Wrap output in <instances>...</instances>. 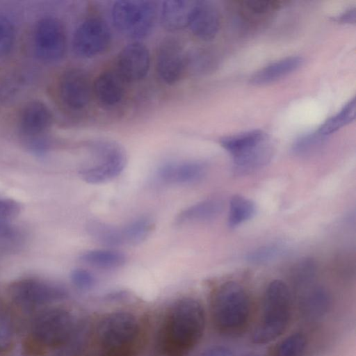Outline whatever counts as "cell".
<instances>
[{"mask_svg": "<svg viewBox=\"0 0 356 356\" xmlns=\"http://www.w3.org/2000/svg\"><path fill=\"white\" fill-rule=\"evenodd\" d=\"M206 314L195 298L182 297L166 309L157 332L156 347L160 356H188L201 341Z\"/></svg>", "mask_w": 356, "mask_h": 356, "instance_id": "cell-1", "label": "cell"}, {"mask_svg": "<svg viewBox=\"0 0 356 356\" xmlns=\"http://www.w3.org/2000/svg\"><path fill=\"white\" fill-rule=\"evenodd\" d=\"M142 321L129 311H115L100 317L88 330L87 344L122 356H138L145 339Z\"/></svg>", "mask_w": 356, "mask_h": 356, "instance_id": "cell-2", "label": "cell"}, {"mask_svg": "<svg viewBox=\"0 0 356 356\" xmlns=\"http://www.w3.org/2000/svg\"><path fill=\"white\" fill-rule=\"evenodd\" d=\"M78 323L69 309L49 307L26 324L21 343L23 356H47L64 347L73 336Z\"/></svg>", "mask_w": 356, "mask_h": 356, "instance_id": "cell-3", "label": "cell"}, {"mask_svg": "<svg viewBox=\"0 0 356 356\" xmlns=\"http://www.w3.org/2000/svg\"><path fill=\"white\" fill-rule=\"evenodd\" d=\"M252 305L245 288L234 281L220 284L213 293L209 314L213 330L225 337H237L250 325Z\"/></svg>", "mask_w": 356, "mask_h": 356, "instance_id": "cell-4", "label": "cell"}, {"mask_svg": "<svg viewBox=\"0 0 356 356\" xmlns=\"http://www.w3.org/2000/svg\"><path fill=\"white\" fill-rule=\"evenodd\" d=\"M291 313L289 286L280 280L271 281L264 293L259 318L252 333V343L263 345L279 338L286 330Z\"/></svg>", "mask_w": 356, "mask_h": 356, "instance_id": "cell-5", "label": "cell"}, {"mask_svg": "<svg viewBox=\"0 0 356 356\" xmlns=\"http://www.w3.org/2000/svg\"><path fill=\"white\" fill-rule=\"evenodd\" d=\"M9 304L18 324L27 323L37 314L67 296L65 290L43 280L26 277L13 282L8 286Z\"/></svg>", "mask_w": 356, "mask_h": 356, "instance_id": "cell-6", "label": "cell"}, {"mask_svg": "<svg viewBox=\"0 0 356 356\" xmlns=\"http://www.w3.org/2000/svg\"><path fill=\"white\" fill-rule=\"evenodd\" d=\"M156 6L145 0H120L111 10L113 23L126 37L140 39L152 30L156 20Z\"/></svg>", "mask_w": 356, "mask_h": 356, "instance_id": "cell-7", "label": "cell"}, {"mask_svg": "<svg viewBox=\"0 0 356 356\" xmlns=\"http://www.w3.org/2000/svg\"><path fill=\"white\" fill-rule=\"evenodd\" d=\"M92 163L79 171L81 178L91 184H102L120 175L126 165L122 147L109 141H97L90 145Z\"/></svg>", "mask_w": 356, "mask_h": 356, "instance_id": "cell-8", "label": "cell"}, {"mask_svg": "<svg viewBox=\"0 0 356 356\" xmlns=\"http://www.w3.org/2000/svg\"><path fill=\"white\" fill-rule=\"evenodd\" d=\"M33 46L42 60H59L66 51L67 41L64 26L59 19L48 16L40 19L33 32Z\"/></svg>", "mask_w": 356, "mask_h": 356, "instance_id": "cell-9", "label": "cell"}, {"mask_svg": "<svg viewBox=\"0 0 356 356\" xmlns=\"http://www.w3.org/2000/svg\"><path fill=\"white\" fill-rule=\"evenodd\" d=\"M111 40V30L106 22L99 17H89L83 21L74 31L72 49L78 56L90 58L105 51Z\"/></svg>", "mask_w": 356, "mask_h": 356, "instance_id": "cell-10", "label": "cell"}, {"mask_svg": "<svg viewBox=\"0 0 356 356\" xmlns=\"http://www.w3.org/2000/svg\"><path fill=\"white\" fill-rule=\"evenodd\" d=\"M187 52L177 38L168 36L159 43L156 55V69L162 81L177 83L186 71Z\"/></svg>", "mask_w": 356, "mask_h": 356, "instance_id": "cell-11", "label": "cell"}, {"mask_svg": "<svg viewBox=\"0 0 356 356\" xmlns=\"http://www.w3.org/2000/svg\"><path fill=\"white\" fill-rule=\"evenodd\" d=\"M92 92V84L89 74L82 68H69L59 78V99L72 110H81L86 107L90 100Z\"/></svg>", "mask_w": 356, "mask_h": 356, "instance_id": "cell-12", "label": "cell"}, {"mask_svg": "<svg viewBox=\"0 0 356 356\" xmlns=\"http://www.w3.org/2000/svg\"><path fill=\"white\" fill-rule=\"evenodd\" d=\"M52 115L49 108L42 102L33 100L24 105L19 118V128L29 139L30 149L38 154H43L47 144L39 137L51 126Z\"/></svg>", "mask_w": 356, "mask_h": 356, "instance_id": "cell-13", "label": "cell"}, {"mask_svg": "<svg viewBox=\"0 0 356 356\" xmlns=\"http://www.w3.org/2000/svg\"><path fill=\"white\" fill-rule=\"evenodd\" d=\"M116 66V72L124 81H140L146 76L150 67L148 49L138 41L129 43L119 53Z\"/></svg>", "mask_w": 356, "mask_h": 356, "instance_id": "cell-14", "label": "cell"}, {"mask_svg": "<svg viewBox=\"0 0 356 356\" xmlns=\"http://www.w3.org/2000/svg\"><path fill=\"white\" fill-rule=\"evenodd\" d=\"M220 16L217 8L209 1H195L188 27L191 33L203 41H211L217 35Z\"/></svg>", "mask_w": 356, "mask_h": 356, "instance_id": "cell-15", "label": "cell"}, {"mask_svg": "<svg viewBox=\"0 0 356 356\" xmlns=\"http://www.w3.org/2000/svg\"><path fill=\"white\" fill-rule=\"evenodd\" d=\"M300 291L298 307L302 318L315 322L326 316L332 306V296L325 287L312 284Z\"/></svg>", "mask_w": 356, "mask_h": 356, "instance_id": "cell-16", "label": "cell"}, {"mask_svg": "<svg viewBox=\"0 0 356 356\" xmlns=\"http://www.w3.org/2000/svg\"><path fill=\"white\" fill-rule=\"evenodd\" d=\"M273 154L274 146L268 136L242 153L232 156L234 170L238 175L254 172L268 164Z\"/></svg>", "mask_w": 356, "mask_h": 356, "instance_id": "cell-17", "label": "cell"}, {"mask_svg": "<svg viewBox=\"0 0 356 356\" xmlns=\"http://www.w3.org/2000/svg\"><path fill=\"white\" fill-rule=\"evenodd\" d=\"M206 170V165L199 161L171 162L161 166L158 175L166 183L188 184L201 180Z\"/></svg>", "mask_w": 356, "mask_h": 356, "instance_id": "cell-18", "label": "cell"}, {"mask_svg": "<svg viewBox=\"0 0 356 356\" xmlns=\"http://www.w3.org/2000/svg\"><path fill=\"white\" fill-rule=\"evenodd\" d=\"M124 82L116 71H105L95 80L92 91L101 104L113 106L119 104L123 98Z\"/></svg>", "mask_w": 356, "mask_h": 356, "instance_id": "cell-19", "label": "cell"}, {"mask_svg": "<svg viewBox=\"0 0 356 356\" xmlns=\"http://www.w3.org/2000/svg\"><path fill=\"white\" fill-rule=\"evenodd\" d=\"M195 1L168 0L162 3L161 23L168 31H177L188 26Z\"/></svg>", "mask_w": 356, "mask_h": 356, "instance_id": "cell-20", "label": "cell"}, {"mask_svg": "<svg viewBox=\"0 0 356 356\" xmlns=\"http://www.w3.org/2000/svg\"><path fill=\"white\" fill-rule=\"evenodd\" d=\"M302 63V58L297 56L280 59L254 73L250 82L256 86L273 83L297 70Z\"/></svg>", "mask_w": 356, "mask_h": 356, "instance_id": "cell-21", "label": "cell"}, {"mask_svg": "<svg viewBox=\"0 0 356 356\" xmlns=\"http://www.w3.org/2000/svg\"><path fill=\"white\" fill-rule=\"evenodd\" d=\"M223 208L218 199H207L197 202L181 211L175 218L177 225L211 220L219 215Z\"/></svg>", "mask_w": 356, "mask_h": 356, "instance_id": "cell-22", "label": "cell"}, {"mask_svg": "<svg viewBox=\"0 0 356 356\" xmlns=\"http://www.w3.org/2000/svg\"><path fill=\"white\" fill-rule=\"evenodd\" d=\"M268 137L262 130L254 129L220 138V144L230 155L234 156Z\"/></svg>", "mask_w": 356, "mask_h": 356, "instance_id": "cell-23", "label": "cell"}, {"mask_svg": "<svg viewBox=\"0 0 356 356\" xmlns=\"http://www.w3.org/2000/svg\"><path fill=\"white\" fill-rule=\"evenodd\" d=\"M18 327L9 306L0 302V356H6L13 349Z\"/></svg>", "mask_w": 356, "mask_h": 356, "instance_id": "cell-24", "label": "cell"}, {"mask_svg": "<svg viewBox=\"0 0 356 356\" xmlns=\"http://www.w3.org/2000/svg\"><path fill=\"white\" fill-rule=\"evenodd\" d=\"M79 260L96 268H115L124 264L126 257L114 250H90L81 254Z\"/></svg>", "mask_w": 356, "mask_h": 356, "instance_id": "cell-25", "label": "cell"}, {"mask_svg": "<svg viewBox=\"0 0 356 356\" xmlns=\"http://www.w3.org/2000/svg\"><path fill=\"white\" fill-rule=\"evenodd\" d=\"M87 231L92 238L102 245L116 247L124 244L122 227L99 220H91L87 225Z\"/></svg>", "mask_w": 356, "mask_h": 356, "instance_id": "cell-26", "label": "cell"}, {"mask_svg": "<svg viewBox=\"0 0 356 356\" xmlns=\"http://www.w3.org/2000/svg\"><path fill=\"white\" fill-rule=\"evenodd\" d=\"M355 99L353 97L335 115L327 118L316 131L326 137L353 122L355 119Z\"/></svg>", "mask_w": 356, "mask_h": 356, "instance_id": "cell-27", "label": "cell"}, {"mask_svg": "<svg viewBox=\"0 0 356 356\" xmlns=\"http://www.w3.org/2000/svg\"><path fill=\"white\" fill-rule=\"evenodd\" d=\"M256 213V206L250 199L240 195L233 196L229 203L228 226L235 228L251 219Z\"/></svg>", "mask_w": 356, "mask_h": 356, "instance_id": "cell-28", "label": "cell"}, {"mask_svg": "<svg viewBox=\"0 0 356 356\" xmlns=\"http://www.w3.org/2000/svg\"><path fill=\"white\" fill-rule=\"evenodd\" d=\"M307 346V339L300 332L292 333L273 346L269 356H303Z\"/></svg>", "mask_w": 356, "mask_h": 356, "instance_id": "cell-29", "label": "cell"}, {"mask_svg": "<svg viewBox=\"0 0 356 356\" xmlns=\"http://www.w3.org/2000/svg\"><path fill=\"white\" fill-rule=\"evenodd\" d=\"M154 224L149 217H140L122 227L124 244L137 245L150 234Z\"/></svg>", "mask_w": 356, "mask_h": 356, "instance_id": "cell-30", "label": "cell"}, {"mask_svg": "<svg viewBox=\"0 0 356 356\" xmlns=\"http://www.w3.org/2000/svg\"><path fill=\"white\" fill-rule=\"evenodd\" d=\"M216 55L207 49H197L187 52L186 70L193 74H204L213 70L218 65Z\"/></svg>", "mask_w": 356, "mask_h": 356, "instance_id": "cell-31", "label": "cell"}, {"mask_svg": "<svg viewBox=\"0 0 356 356\" xmlns=\"http://www.w3.org/2000/svg\"><path fill=\"white\" fill-rule=\"evenodd\" d=\"M317 273L316 263L311 257L300 259L293 266L291 273L294 286L301 291L314 284Z\"/></svg>", "mask_w": 356, "mask_h": 356, "instance_id": "cell-32", "label": "cell"}, {"mask_svg": "<svg viewBox=\"0 0 356 356\" xmlns=\"http://www.w3.org/2000/svg\"><path fill=\"white\" fill-rule=\"evenodd\" d=\"M325 137L317 131L302 136L293 143L292 149L294 154L301 156L311 155L321 148Z\"/></svg>", "mask_w": 356, "mask_h": 356, "instance_id": "cell-33", "label": "cell"}, {"mask_svg": "<svg viewBox=\"0 0 356 356\" xmlns=\"http://www.w3.org/2000/svg\"><path fill=\"white\" fill-rule=\"evenodd\" d=\"M15 42V30L5 15H0V58L10 54Z\"/></svg>", "mask_w": 356, "mask_h": 356, "instance_id": "cell-34", "label": "cell"}, {"mask_svg": "<svg viewBox=\"0 0 356 356\" xmlns=\"http://www.w3.org/2000/svg\"><path fill=\"white\" fill-rule=\"evenodd\" d=\"M281 252V248L276 245H268L258 248L246 255V259L252 264H262L276 258Z\"/></svg>", "mask_w": 356, "mask_h": 356, "instance_id": "cell-35", "label": "cell"}, {"mask_svg": "<svg viewBox=\"0 0 356 356\" xmlns=\"http://www.w3.org/2000/svg\"><path fill=\"white\" fill-rule=\"evenodd\" d=\"M21 230L6 220H0V244L17 247L22 239Z\"/></svg>", "mask_w": 356, "mask_h": 356, "instance_id": "cell-36", "label": "cell"}, {"mask_svg": "<svg viewBox=\"0 0 356 356\" xmlns=\"http://www.w3.org/2000/svg\"><path fill=\"white\" fill-rule=\"evenodd\" d=\"M243 6L252 15L263 16L275 10L277 7V3L272 1H246Z\"/></svg>", "mask_w": 356, "mask_h": 356, "instance_id": "cell-37", "label": "cell"}, {"mask_svg": "<svg viewBox=\"0 0 356 356\" xmlns=\"http://www.w3.org/2000/svg\"><path fill=\"white\" fill-rule=\"evenodd\" d=\"M70 278L77 288L83 290L91 289L95 284V278L92 273L83 268L74 269Z\"/></svg>", "mask_w": 356, "mask_h": 356, "instance_id": "cell-38", "label": "cell"}, {"mask_svg": "<svg viewBox=\"0 0 356 356\" xmlns=\"http://www.w3.org/2000/svg\"><path fill=\"white\" fill-rule=\"evenodd\" d=\"M21 206L15 200L0 197V220H6L16 216L20 211Z\"/></svg>", "mask_w": 356, "mask_h": 356, "instance_id": "cell-39", "label": "cell"}, {"mask_svg": "<svg viewBox=\"0 0 356 356\" xmlns=\"http://www.w3.org/2000/svg\"><path fill=\"white\" fill-rule=\"evenodd\" d=\"M334 22L346 24H355L356 20V10L355 7L350 8L341 14L332 17Z\"/></svg>", "mask_w": 356, "mask_h": 356, "instance_id": "cell-40", "label": "cell"}, {"mask_svg": "<svg viewBox=\"0 0 356 356\" xmlns=\"http://www.w3.org/2000/svg\"><path fill=\"white\" fill-rule=\"evenodd\" d=\"M198 356H234V354L227 347L217 346L204 350Z\"/></svg>", "mask_w": 356, "mask_h": 356, "instance_id": "cell-41", "label": "cell"}, {"mask_svg": "<svg viewBox=\"0 0 356 356\" xmlns=\"http://www.w3.org/2000/svg\"><path fill=\"white\" fill-rule=\"evenodd\" d=\"M76 356H119V355L107 353L92 348L88 346L86 344V341L83 348H82V350L79 352V353Z\"/></svg>", "mask_w": 356, "mask_h": 356, "instance_id": "cell-42", "label": "cell"}, {"mask_svg": "<svg viewBox=\"0 0 356 356\" xmlns=\"http://www.w3.org/2000/svg\"><path fill=\"white\" fill-rule=\"evenodd\" d=\"M246 356H259V355L251 354V355H246Z\"/></svg>", "mask_w": 356, "mask_h": 356, "instance_id": "cell-43", "label": "cell"}]
</instances>
